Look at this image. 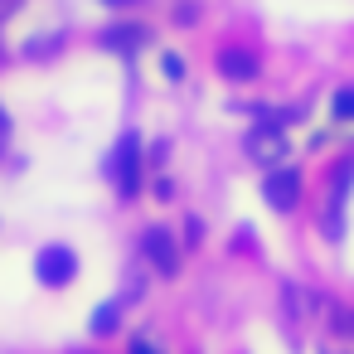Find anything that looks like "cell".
I'll return each instance as SVG.
<instances>
[{
	"instance_id": "6da1fadb",
	"label": "cell",
	"mask_w": 354,
	"mask_h": 354,
	"mask_svg": "<svg viewBox=\"0 0 354 354\" xmlns=\"http://www.w3.org/2000/svg\"><path fill=\"white\" fill-rule=\"evenodd\" d=\"M107 170H112L122 199H136L141 194V136L136 131H122V141L112 146V165Z\"/></svg>"
},
{
	"instance_id": "7a4b0ae2",
	"label": "cell",
	"mask_w": 354,
	"mask_h": 354,
	"mask_svg": "<svg viewBox=\"0 0 354 354\" xmlns=\"http://www.w3.org/2000/svg\"><path fill=\"white\" fill-rule=\"evenodd\" d=\"M35 277H39L44 286H68V281L78 277V252L64 248V243L39 248V252H35Z\"/></svg>"
},
{
	"instance_id": "3957f363",
	"label": "cell",
	"mask_w": 354,
	"mask_h": 354,
	"mask_svg": "<svg viewBox=\"0 0 354 354\" xmlns=\"http://www.w3.org/2000/svg\"><path fill=\"white\" fill-rule=\"evenodd\" d=\"M243 151L257 160V165H277V160H286V131L277 127V122H257L248 136H243Z\"/></svg>"
},
{
	"instance_id": "277c9868",
	"label": "cell",
	"mask_w": 354,
	"mask_h": 354,
	"mask_svg": "<svg viewBox=\"0 0 354 354\" xmlns=\"http://www.w3.org/2000/svg\"><path fill=\"white\" fill-rule=\"evenodd\" d=\"M262 199H267L277 214H291L296 199H301V170H296V165H272L267 180H262Z\"/></svg>"
},
{
	"instance_id": "5b68a950",
	"label": "cell",
	"mask_w": 354,
	"mask_h": 354,
	"mask_svg": "<svg viewBox=\"0 0 354 354\" xmlns=\"http://www.w3.org/2000/svg\"><path fill=\"white\" fill-rule=\"evenodd\" d=\"M349 185H354V160H344V165L335 170V180H330V199H325V218H320L330 243L344 233V204H349L344 194H349Z\"/></svg>"
},
{
	"instance_id": "8992f818",
	"label": "cell",
	"mask_w": 354,
	"mask_h": 354,
	"mask_svg": "<svg viewBox=\"0 0 354 354\" xmlns=\"http://www.w3.org/2000/svg\"><path fill=\"white\" fill-rule=\"evenodd\" d=\"M141 252H146V262H151L160 277H175V272H180V248H175V238H170L165 228H146V233H141Z\"/></svg>"
},
{
	"instance_id": "52a82bcc",
	"label": "cell",
	"mask_w": 354,
	"mask_h": 354,
	"mask_svg": "<svg viewBox=\"0 0 354 354\" xmlns=\"http://www.w3.org/2000/svg\"><path fill=\"white\" fill-rule=\"evenodd\" d=\"M102 44L112 49V54H136V49H146L151 44V30L146 25H131V20H122V25H112V30H102Z\"/></svg>"
},
{
	"instance_id": "ba28073f",
	"label": "cell",
	"mask_w": 354,
	"mask_h": 354,
	"mask_svg": "<svg viewBox=\"0 0 354 354\" xmlns=\"http://www.w3.org/2000/svg\"><path fill=\"white\" fill-rule=\"evenodd\" d=\"M257 68H262V64H257V54H252V49H238V44H233V49H223V54H218V73H223V78H233V83H252V78H257Z\"/></svg>"
},
{
	"instance_id": "9c48e42d",
	"label": "cell",
	"mask_w": 354,
	"mask_h": 354,
	"mask_svg": "<svg viewBox=\"0 0 354 354\" xmlns=\"http://www.w3.org/2000/svg\"><path fill=\"white\" fill-rule=\"evenodd\" d=\"M117 320H122V306H117V301H102V306L93 310V335H112Z\"/></svg>"
},
{
	"instance_id": "30bf717a",
	"label": "cell",
	"mask_w": 354,
	"mask_h": 354,
	"mask_svg": "<svg viewBox=\"0 0 354 354\" xmlns=\"http://www.w3.org/2000/svg\"><path fill=\"white\" fill-rule=\"evenodd\" d=\"M330 117H335V122H354V83L330 97Z\"/></svg>"
},
{
	"instance_id": "8fae6325",
	"label": "cell",
	"mask_w": 354,
	"mask_h": 354,
	"mask_svg": "<svg viewBox=\"0 0 354 354\" xmlns=\"http://www.w3.org/2000/svg\"><path fill=\"white\" fill-rule=\"evenodd\" d=\"M199 20V6H194V0H180V6H175V25H194Z\"/></svg>"
},
{
	"instance_id": "7c38bea8",
	"label": "cell",
	"mask_w": 354,
	"mask_h": 354,
	"mask_svg": "<svg viewBox=\"0 0 354 354\" xmlns=\"http://www.w3.org/2000/svg\"><path fill=\"white\" fill-rule=\"evenodd\" d=\"M160 68H165V78H185V64H180L175 54H165V59H160Z\"/></svg>"
},
{
	"instance_id": "4fadbf2b",
	"label": "cell",
	"mask_w": 354,
	"mask_h": 354,
	"mask_svg": "<svg viewBox=\"0 0 354 354\" xmlns=\"http://www.w3.org/2000/svg\"><path fill=\"white\" fill-rule=\"evenodd\" d=\"M131 354H160V344H151L146 335H136V339H131Z\"/></svg>"
},
{
	"instance_id": "5bb4252c",
	"label": "cell",
	"mask_w": 354,
	"mask_h": 354,
	"mask_svg": "<svg viewBox=\"0 0 354 354\" xmlns=\"http://www.w3.org/2000/svg\"><path fill=\"white\" fill-rule=\"evenodd\" d=\"M6 131H10V117H6V107H0V141H6Z\"/></svg>"
},
{
	"instance_id": "9a60e30c",
	"label": "cell",
	"mask_w": 354,
	"mask_h": 354,
	"mask_svg": "<svg viewBox=\"0 0 354 354\" xmlns=\"http://www.w3.org/2000/svg\"><path fill=\"white\" fill-rule=\"evenodd\" d=\"M102 6H131V0H102Z\"/></svg>"
},
{
	"instance_id": "2e32d148",
	"label": "cell",
	"mask_w": 354,
	"mask_h": 354,
	"mask_svg": "<svg viewBox=\"0 0 354 354\" xmlns=\"http://www.w3.org/2000/svg\"><path fill=\"white\" fill-rule=\"evenodd\" d=\"M339 325H344V330H354V320H339Z\"/></svg>"
}]
</instances>
